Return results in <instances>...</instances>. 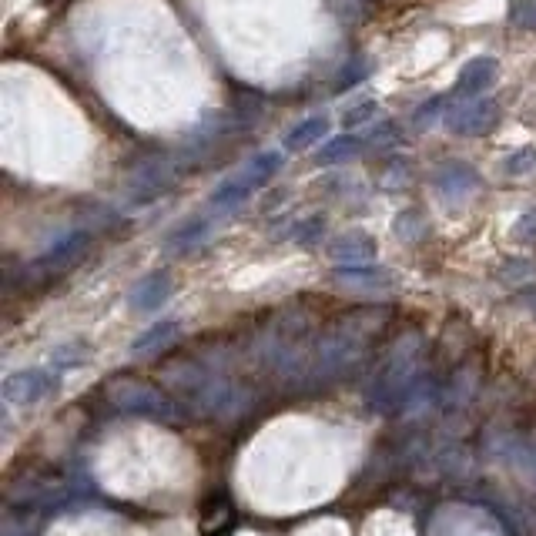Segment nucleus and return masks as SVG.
Masks as SVG:
<instances>
[{
    "label": "nucleus",
    "instance_id": "nucleus-1",
    "mask_svg": "<svg viewBox=\"0 0 536 536\" xmlns=\"http://www.w3.org/2000/svg\"><path fill=\"white\" fill-rule=\"evenodd\" d=\"M57 379L61 372L54 369H21V372H11L4 379V399L11 406H37L44 402L51 392H57Z\"/></svg>",
    "mask_w": 536,
    "mask_h": 536
},
{
    "label": "nucleus",
    "instance_id": "nucleus-2",
    "mask_svg": "<svg viewBox=\"0 0 536 536\" xmlns=\"http://www.w3.org/2000/svg\"><path fill=\"white\" fill-rule=\"evenodd\" d=\"M111 402L118 409H124V413H138L151 419H175V406H171L158 389L141 386V382H121V386H114Z\"/></svg>",
    "mask_w": 536,
    "mask_h": 536
},
{
    "label": "nucleus",
    "instance_id": "nucleus-3",
    "mask_svg": "<svg viewBox=\"0 0 536 536\" xmlns=\"http://www.w3.org/2000/svg\"><path fill=\"white\" fill-rule=\"evenodd\" d=\"M496 121H500V104L493 98L466 101V104H459V108H449L446 114V128L459 134V138H476V134L493 131Z\"/></svg>",
    "mask_w": 536,
    "mask_h": 536
},
{
    "label": "nucleus",
    "instance_id": "nucleus-4",
    "mask_svg": "<svg viewBox=\"0 0 536 536\" xmlns=\"http://www.w3.org/2000/svg\"><path fill=\"white\" fill-rule=\"evenodd\" d=\"M496 74H500V64H496V57H473V61H466L463 67H459L453 98L456 101L483 98V94L493 88Z\"/></svg>",
    "mask_w": 536,
    "mask_h": 536
},
{
    "label": "nucleus",
    "instance_id": "nucleus-5",
    "mask_svg": "<svg viewBox=\"0 0 536 536\" xmlns=\"http://www.w3.org/2000/svg\"><path fill=\"white\" fill-rule=\"evenodd\" d=\"M436 191L443 195V201H466L480 191V171L466 161H446L443 168L436 171Z\"/></svg>",
    "mask_w": 536,
    "mask_h": 536
},
{
    "label": "nucleus",
    "instance_id": "nucleus-6",
    "mask_svg": "<svg viewBox=\"0 0 536 536\" xmlns=\"http://www.w3.org/2000/svg\"><path fill=\"white\" fill-rule=\"evenodd\" d=\"M171 292H175L171 275L168 272H151L141 282H134L128 302H131V309H138V312H155L171 299Z\"/></svg>",
    "mask_w": 536,
    "mask_h": 536
},
{
    "label": "nucleus",
    "instance_id": "nucleus-7",
    "mask_svg": "<svg viewBox=\"0 0 536 536\" xmlns=\"http://www.w3.org/2000/svg\"><path fill=\"white\" fill-rule=\"evenodd\" d=\"M329 131H332V121H329V114H312V118H305L299 124H292L289 131H285V151H309L315 145H325L329 141Z\"/></svg>",
    "mask_w": 536,
    "mask_h": 536
},
{
    "label": "nucleus",
    "instance_id": "nucleus-8",
    "mask_svg": "<svg viewBox=\"0 0 536 536\" xmlns=\"http://www.w3.org/2000/svg\"><path fill=\"white\" fill-rule=\"evenodd\" d=\"M329 255H332L339 265H369L372 258H376V238L366 235V232L339 235V238H335V242L329 245Z\"/></svg>",
    "mask_w": 536,
    "mask_h": 536
},
{
    "label": "nucleus",
    "instance_id": "nucleus-9",
    "mask_svg": "<svg viewBox=\"0 0 536 536\" xmlns=\"http://www.w3.org/2000/svg\"><path fill=\"white\" fill-rule=\"evenodd\" d=\"M362 151H366V138H359V134H335L329 138L325 145L315 151V165L319 168H332V165H346V161L359 158Z\"/></svg>",
    "mask_w": 536,
    "mask_h": 536
},
{
    "label": "nucleus",
    "instance_id": "nucleus-10",
    "mask_svg": "<svg viewBox=\"0 0 536 536\" xmlns=\"http://www.w3.org/2000/svg\"><path fill=\"white\" fill-rule=\"evenodd\" d=\"M335 282L349 285V289L376 292V289H389L392 272L389 268H379V265H339L335 268Z\"/></svg>",
    "mask_w": 536,
    "mask_h": 536
},
{
    "label": "nucleus",
    "instance_id": "nucleus-11",
    "mask_svg": "<svg viewBox=\"0 0 536 536\" xmlns=\"http://www.w3.org/2000/svg\"><path fill=\"white\" fill-rule=\"evenodd\" d=\"M84 248H88V232H67L64 238H57V242L47 248L37 265L47 268V272H51V268H64L78 255H84Z\"/></svg>",
    "mask_w": 536,
    "mask_h": 536
},
{
    "label": "nucleus",
    "instance_id": "nucleus-12",
    "mask_svg": "<svg viewBox=\"0 0 536 536\" xmlns=\"http://www.w3.org/2000/svg\"><path fill=\"white\" fill-rule=\"evenodd\" d=\"M279 171H282V151H258L252 161H245V168L238 171V175L258 191L279 175Z\"/></svg>",
    "mask_w": 536,
    "mask_h": 536
},
{
    "label": "nucleus",
    "instance_id": "nucleus-13",
    "mask_svg": "<svg viewBox=\"0 0 536 536\" xmlns=\"http://www.w3.org/2000/svg\"><path fill=\"white\" fill-rule=\"evenodd\" d=\"M181 322L178 319H165V322H155L151 329H145L138 339H131V356H141V352H155L161 346H168L171 339L178 335Z\"/></svg>",
    "mask_w": 536,
    "mask_h": 536
},
{
    "label": "nucleus",
    "instance_id": "nucleus-14",
    "mask_svg": "<svg viewBox=\"0 0 536 536\" xmlns=\"http://www.w3.org/2000/svg\"><path fill=\"white\" fill-rule=\"evenodd\" d=\"M252 195H255V188L248 185L242 175H232V178H225L222 185L212 191V201H208V205L218 208V212H228V208L242 205V201H248Z\"/></svg>",
    "mask_w": 536,
    "mask_h": 536
},
{
    "label": "nucleus",
    "instance_id": "nucleus-15",
    "mask_svg": "<svg viewBox=\"0 0 536 536\" xmlns=\"http://www.w3.org/2000/svg\"><path fill=\"white\" fill-rule=\"evenodd\" d=\"M88 362V342L81 339H71V342H61L54 352H51V369L54 372H67V369H78Z\"/></svg>",
    "mask_w": 536,
    "mask_h": 536
},
{
    "label": "nucleus",
    "instance_id": "nucleus-16",
    "mask_svg": "<svg viewBox=\"0 0 536 536\" xmlns=\"http://www.w3.org/2000/svg\"><path fill=\"white\" fill-rule=\"evenodd\" d=\"M208 228H212V222H208V218H191V222L178 225L175 232L168 235V245H171V248H188V245H198L201 238L208 235Z\"/></svg>",
    "mask_w": 536,
    "mask_h": 536
},
{
    "label": "nucleus",
    "instance_id": "nucleus-17",
    "mask_svg": "<svg viewBox=\"0 0 536 536\" xmlns=\"http://www.w3.org/2000/svg\"><path fill=\"white\" fill-rule=\"evenodd\" d=\"M322 235H325V218L322 215L302 218V222H295L292 232H289V238H292L295 245H319Z\"/></svg>",
    "mask_w": 536,
    "mask_h": 536
},
{
    "label": "nucleus",
    "instance_id": "nucleus-18",
    "mask_svg": "<svg viewBox=\"0 0 536 536\" xmlns=\"http://www.w3.org/2000/svg\"><path fill=\"white\" fill-rule=\"evenodd\" d=\"M506 21L516 31H536V0H510Z\"/></svg>",
    "mask_w": 536,
    "mask_h": 536
},
{
    "label": "nucleus",
    "instance_id": "nucleus-19",
    "mask_svg": "<svg viewBox=\"0 0 536 536\" xmlns=\"http://www.w3.org/2000/svg\"><path fill=\"white\" fill-rule=\"evenodd\" d=\"M369 78V61L366 57H352V61L339 71V84H335V94H346L349 88H356V84H362Z\"/></svg>",
    "mask_w": 536,
    "mask_h": 536
},
{
    "label": "nucleus",
    "instance_id": "nucleus-20",
    "mask_svg": "<svg viewBox=\"0 0 536 536\" xmlns=\"http://www.w3.org/2000/svg\"><path fill=\"white\" fill-rule=\"evenodd\" d=\"M446 101H449V98H443V94H436V98H429V101L419 104V108H416V124H419V128H433V124H436L439 118L446 121V114H449Z\"/></svg>",
    "mask_w": 536,
    "mask_h": 536
},
{
    "label": "nucleus",
    "instance_id": "nucleus-21",
    "mask_svg": "<svg viewBox=\"0 0 536 536\" xmlns=\"http://www.w3.org/2000/svg\"><path fill=\"white\" fill-rule=\"evenodd\" d=\"M536 168V148H520L513 151V155L503 158V171L506 175H530V171Z\"/></svg>",
    "mask_w": 536,
    "mask_h": 536
},
{
    "label": "nucleus",
    "instance_id": "nucleus-22",
    "mask_svg": "<svg viewBox=\"0 0 536 536\" xmlns=\"http://www.w3.org/2000/svg\"><path fill=\"white\" fill-rule=\"evenodd\" d=\"M376 118H379V104H376V101H362V104H356L352 111H346L342 124H346V131H352V128H359V124L376 121Z\"/></svg>",
    "mask_w": 536,
    "mask_h": 536
},
{
    "label": "nucleus",
    "instance_id": "nucleus-23",
    "mask_svg": "<svg viewBox=\"0 0 536 536\" xmlns=\"http://www.w3.org/2000/svg\"><path fill=\"white\" fill-rule=\"evenodd\" d=\"M396 235L406 238V242H416L419 235H423V222H419L416 212H402L396 218Z\"/></svg>",
    "mask_w": 536,
    "mask_h": 536
},
{
    "label": "nucleus",
    "instance_id": "nucleus-24",
    "mask_svg": "<svg viewBox=\"0 0 536 536\" xmlns=\"http://www.w3.org/2000/svg\"><path fill=\"white\" fill-rule=\"evenodd\" d=\"M513 238H516V242H526V245L536 242V212L520 215V222L513 225Z\"/></svg>",
    "mask_w": 536,
    "mask_h": 536
},
{
    "label": "nucleus",
    "instance_id": "nucleus-25",
    "mask_svg": "<svg viewBox=\"0 0 536 536\" xmlns=\"http://www.w3.org/2000/svg\"><path fill=\"white\" fill-rule=\"evenodd\" d=\"M392 134H396V124H392V121H382L379 128H372L369 141H372V145H389Z\"/></svg>",
    "mask_w": 536,
    "mask_h": 536
},
{
    "label": "nucleus",
    "instance_id": "nucleus-26",
    "mask_svg": "<svg viewBox=\"0 0 536 536\" xmlns=\"http://www.w3.org/2000/svg\"><path fill=\"white\" fill-rule=\"evenodd\" d=\"M526 309H530V312L536 315V292H530V295H526Z\"/></svg>",
    "mask_w": 536,
    "mask_h": 536
}]
</instances>
